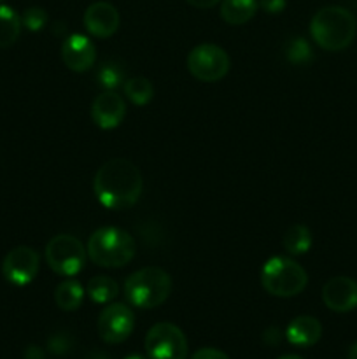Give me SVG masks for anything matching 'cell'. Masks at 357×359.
I'll list each match as a JSON object with an SVG mask.
<instances>
[{
	"mask_svg": "<svg viewBox=\"0 0 357 359\" xmlns=\"http://www.w3.org/2000/svg\"><path fill=\"white\" fill-rule=\"evenodd\" d=\"M86 359H111L105 356V353H100V351H97V353H90V356Z\"/></svg>",
	"mask_w": 357,
	"mask_h": 359,
	"instance_id": "obj_31",
	"label": "cell"
},
{
	"mask_svg": "<svg viewBox=\"0 0 357 359\" xmlns=\"http://www.w3.org/2000/svg\"><path fill=\"white\" fill-rule=\"evenodd\" d=\"M230 56L216 44H200L188 55V70L202 83H217L230 72Z\"/></svg>",
	"mask_w": 357,
	"mask_h": 359,
	"instance_id": "obj_7",
	"label": "cell"
},
{
	"mask_svg": "<svg viewBox=\"0 0 357 359\" xmlns=\"http://www.w3.org/2000/svg\"><path fill=\"white\" fill-rule=\"evenodd\" d=\"M98 335L107 344H121L135 328V316L128 305L111 304L98 318Z\"/></svg>",
	"mask_w": 357,
	"mask_h": 359,
	"instance_id": "obj_9",
	"label": "cell"
},
{
	"mask_svg": "<svg viewBox=\"0 0 357 359\" xmlns=\"http://www.w3.org/2000/svg\"><path fill=\"white\" fill-rule=\"evenodd\" d=\"M72 346H74V340L69 333H56V335H52L48 342L49 351H51L52 354H56V356H63V354H66L70 349H72Z\"/></svg>",
	"mask_w": 357,
	"mask_h": 359,
	"instance_id": "obj_25",
	"label": "cell"
},
{
	"mask_svg": "<svg viewBox=\"0 0 357 359\" xmlns=\"http://www.w3.org/2000/svg\"><path fill=\"white\" fill-rule=\"evenodd\" d=\"M86 293L94 304H111L119 294V284L112 277L97 276L88 283Z\"/></svg>",
	"mask_w": 357,
	"mask_h": 359,
	"instance_id": "obj_20",
	"label": "cell"
},
{
	"mask_svg": "<svg viewBox=\"0 0 357 359\" xmlns=\"http://www.w3.org/2000/svg\"><path fill=\"white\" fill-rule=\"evenodd\" d=\"M261 284L270 294L279 298H290L307 287V270L294 259L286 256L270 258L261 269Z\"/></svg>",
	"mask_w": 357,
	"mask_h": 359,
	"instance_id": "obj_5",
	"label": "cell"
},
{
	"mask_svg": "<svg viewBox=\"0 0 357 359\" xmlns=\"http://www.w3.org/2000/svg\"><path fill=\"white\" fill-rule=\"evenodd\" d=\"M280 340H282V333L279 328H268L262 333V342L268 346H279Z\"/></svg>",
	"mask_w": 357,
	"mask_h": 359,
	"instance_id": "obj_28",
	"label": "cell"
},
{
	"mask_svg": "<svg viewBox=\"0 0 357 359\" xmlns=\"http://www.w3.org/2000/svg\"><path fill=\"white\" fill-rule=\"evenodd\" d=\"M286 58L287 62L294 63V65H303V63H308L312 60L310 44L301 37L293 39V41L287 42Z\"/></svg>",
	"mask_w": 357,
	"mask_h": 359,
	"instance_id": "obj_23",
	"label": "cell"
},
{
	"mask_svg": "<svg viewBox=\"0 0 357 359\" xmlns=\"http://www.w3.org/2000/svg\"><path fill=\"white\" fill-rule=\"evenodd\" d=\"M88 258L98 266L121 269L135 258L136 245L132 235L121 228H98L88 241Z\"/></svg>",
	"mask_w": 357,
	"mask_h": 359,
	"instance_id": "obj_3",
	"label": "cell"
},
{
	"mask_svg": "<svg viewBox=\"0 0 357 359\" xmlns=\"http://www.w3.org/2000/svg\"><path fill=\"white\" fill-rule=\"evenodd\" d=\"M284 249L289 252L290 256H301L304 252L310 251L312 248V233L304 224H293L287 228L282 238Z\"/></svg>",
	"mask_w": 357,
	"mask_h": 359,
	"instance_id": "obj_19",
	"label": "cell"
},
{
	"mask_svg": "<svg viewBox=\"0 0 357 359\" xmlns=\"http://www.w3.org/2000/svg\"><path fill=\"white\" fill-rule=\"evenodd\" d=\"M62 60L74 72H86L97 60V48L86 35L72 34L63 41Z\"/></svg>",
	"mask_w": 357,
	"mask_h": 359,
	"instance_id": "obj_13",
	"label": "cell"
},
{
	"mask_svg": "<svg viewBox=\"0 0 357 359\" xmlns=\"http://www.w3.org/2000/svg\"><path fill=\"white\" fill-rule=\"evenodd\" d=\"M21 18L9 6H0V49L10 48L21 34Z\"/></svg>",
	"mask_w": 357,
	"mask_h": 359,
	"instance_id": "obj_18",
	"label": "cell"
},
{
	"mask_svg": "<svg viewBox=\"0 0 357 359\" xmlns=\"http://www.w3.org/2000/svg\"><path fill=\"white\" fill-rule=\"evenodd\" d=\"M118 9L108 2H94L84 13V27L93 37L108 39L118 32L119 28Z\"/></svg>",
	"mask_w": 357,
	"mask_h": 359,
	"instance_id": "obj_14",
	"label": "cell"
},
{
	"mask_svg": "<svg viewBox=\"0 0 357 359\" xmlns=\"http://www.w3.org/2000/svg\"><path fill=\"white\" fill-rule=\"evenodd\" d=\"M146 353L149 359H186L188 340L178 326L158 323L146 335Z\"/></svg>",
	"mask_w": 357,
	"mask_h": 359,
	"instance_id": "obj_8",
	"label": "cell"
},
{
	"mask_svg": "<svg viewBox=\"0 0 357 359\" xmlns=\"http://www.w3.org/2000/svg\"><path fill=\"white\" fill-rule=\"evenodd\" d=\"M41 258L37 251L28 245H18L10 249L2 262V273L7 283L14 286H27L37 277Z\"/></svg>",
	"mask_w": 357,
	"mask_h": 359,
	"instance_id": "obj_10",
	"label": "cell"
},
{
	"mask_svg": "<svg viewBox=\"0 0 357 359\" xmlns=\"http://www.w3.org/2000/svg\"><path fill=\"white\" fill-rule=\"evenodd\" d=\"M126 116V104L115 91H104L91 105V119L102 130L118 128Z\"/></svg>",
	"mask_w": 357,
	"mask_h": 359,
	"instance_id": "obj_12",
	"label": "cell"
},
{
	"mask_svg": "<svg viewBox=\"0 0 357 359\" xmlns=\"http://www.w3.org/2000/svg\"><path fill=\"white\" fill-rule=\"evenodd\" d=\"M258 7V0H223L220 18L227 25H244L255 16Z\"/></svg>",
	"mask_w": 357,
	"mask_h": 359,
	"instance_id": "obj_16",
	"label": "cell"
},
{
	"mask_svg": "<svg viewBox=\"0 0 357 359\" xmlns=\"http://www.w3.org/2000/svg\"><path fill=\"white\" fill-rule=\"evenodd\" d=\"M357 23L349 9L340 6L322 7L310 21L312 39L326 51H342L356 39Z\"/></svg>",
	"mask_w": 357,
	"mask_h": 359,
	"instance_id": "obj_2",
	"label": "cell"
},
{
	"mask_svg": "<svg viewBox=\"0 0 357 359\" xmlns=\"http://www.w3.org/2000/svg\"><path fill=\"white\" fill-rule=\"evenodd\" d=\"M125 95L133 102L135 105H146L153 100L154 97V88L149 79L146 77H132V79L125 81Z\"/></svg>",
	"mask_w": 357,
	"mask_h": 359,
	"instance_id": "obj_21",
	"label": "cell"
},
{
	"mask_svg": "<svg viewBox=\"0 0 357 359\" xmlns=\"http://www.w3.org/2000/svg\"><path fill=\"white\" fill-rule=\"evenodd\" d=\"M98 202L111 210L130 209L140 198L144 179L139 167L125 158H112L98 168L93 181Z\"/></svg>",
	"mask_w": 357,
	"mask_h": 359,
	"instance_id": "obj_1",
	"label": "cell"
},
{
	"mask_svg": "<svg viewBox=\"0 0 357 359\" xmlns=\"http://www.w3.org/2000/svg\"><path fill=\"white\" fill-rule=\"evenodd\" d=\"M259 6L268 14H279L286 9V0H259Z\"/></svg>",
	"mask_w": 357,
	"mask_h": 359,
	"instance_id": "obj_27",
	"label": "cell"
},
{
	"mask_svg": "<svg viewBox=\"0 0 357 359\" xmlns=\"http://www.w3.org/2000/svg\"><path fill=\"white\" fill-rule=\"evenodd\" d=\"M125 359H149V358H144L142 354H130V356H126Z\"/></svg>",
	"mask_w": 357,
	"mask_h": 359,
	"instance_id": "obj_34",
	"label": "cell"
},
{
	"mask_svg": "<svg viewBox=\"0 0 357 359\" xmlns=\"http://www.w3.org/2000/svg\"><path fill=\"white\" fill-rule=\"evenodd\" d=\"M286 337L294 347H312L321 340L322 325L312 316H298L287 326Z\"/></svg>",
	"mask_w": 357,
	"mask_h": 359,
	"instance_id": "obj_15",
	"label": "cell"
},
{
	"mask_svg": "<svg viewBox=\"0 0 357 359\" xmlns=\"http://www.w3.org/2000/svg\"><path fill=\"white\" fill-rule=\"evenodd\" d=\"M279 359H303L301 356H298V354H286V356L279 358Z\"/></svg>",
	"mask_w": 357,
	"mask_h": 359,
	"instance_id": "obj_33",
	"label": "cell"
},
{
	"mask_svg": "<svg viewBox=\"0 0 357 359\" xmlns=\"http://www.w3.org/2000/svg\"><path fill=\"white\" fill-rule=\"evenodd\" d=\"M349 359H357V342L349 349Z\"/></svg>",
	"mask_w": 357,
	"mask_h": 359,
	"instance_id": "obj_32",
	"label": "cell"
},
{
	"mask_svg": "<svg viewBox=\"0 0 357 359\" xmlns=\"http://www.w3.org/2000/svg\"><path fill=\"white\" fill-rule=\"evenodd\" d=\"M46 354L41 347L37 346H28L23 353V359H44Z\"/></svg>",
	"mask_w": 357,
	"mask_h": 359,
	"instance_id": "obj_29",
	"label": "cell"
},
{
	"mask_svg": "<svg viewBox=\"0 0 357 359\" xmlns=\"http://www.w3.org/2000/svg\"><path fill=\"white\" fill-rule=\"evenodd\" d=\"M322 302L332 312H350L357 307V283L350 277L338 276L322 287Z\"/></svg>",
	"mask_w": 357,
	"mask_h": 359,
	"instance_id": "obj_11",
	"label": "cell"
},
{
	"mask_svg": "<svg viewBox=\"0 0 357 359\" xmlns=\"http://www.w3.org/2000/svg\"><path fill=\"white\" fill-rule=\"evenodd\" d=\"M86 249L74 235H56L46 245V262L49 269L63 277H74L84 269Z\"/></svg>",
	"mask_w": 357,
	"mask_h": 359,
	"instance_id": "obj_6",
	"label": "cell"
},
{
	"mask_svg": "<svg viewBox=\"0 0 357 359\" xmlns=\"http://www.w3.org/2000/svg\"><path fill=\"white\" fill-rule=\"evenodd\" d=\"M48 23V13L42 7H28L21 16V25L30 32H38Z\"/></svg>",
	"mask_w": 357,
	"mask_h": 359,
	"instance_id": "obj_24",
	"label": "cell"
},
{
	"mask_svg": "<svg viewBox=\"0 0 357 359\" xmlns=\"http://www.w3.org/2000/svg\"><path fill=\"white\" fill-rule=\"evenodd\" d=\"M172 279L168 272L158 266L136 270L126 279L125 297L136 309H156L168 300Z\"/></svg>",
	"mask_w": 357,
	"mask_h": 359,
	"instance_id": "obj_4",
	"label": "cell"
},
{
	"mask_svg": "<svg viewBox=\"0 0 357 359\" xmlns=\"http://www.w3.org/2000/svg\"><path fill=\"white\" fill-rule=\"evenodd\" d=\"M98 84L105 90H115L118 86H121L122 81H125V70L121 69V65L115 62H105L104 65L98 69L97 72Z\"/></svg>",
	"mask_w": 357,
	"mask_h": 359,
	"instance_id": "obj_22",
	"label": "cell"
},
{
	"mask_svg": "<svg viewBox=\"0 0 357 359\" xmlns=\"http://www.w3.org/2000/svg\"><path fill=\"white\" fill-rule=\"evenodd\" d=\"M84 300V287L79 280L66 279L56 287L55 291V302L58 309L65 312L77 311Z\"/></svg>",
	"mask_w": 357,
	"mask_h": 359,
	"instance_id": "obj_17",
	"label": "cell"
},
{
	"mask_svg": "<svg viewBox=\"0 0 357 359\" xmlns=\"http://www.w3.org/2000/svg\"><path fill=\"white\" fill-rule=\"evenodd\" d=\"M188 4H191L192 7H198V9H210V7L217 6L220 0H186Z\"/></svg>",
	"mask_w": 357,
	"mask_h": 359,
	"instance_id": "obj_30",
	"label": "cell"
},
{
	"mask_svg": "<svg viewBox=\"0 0 357 359\" xmlns=\"http://www.w3.org/2000/svg\"><path fill=\"white\" fill-rule=\"evenodd\" d=\"M191 359H230L227 354H224L223 351L212 349V347H205V349H200L192 354Z\"/></svg>",
	"mask_w": 357,
	"mask_h": 359,
	"instance_id": "obj_26",
	"label": "cell"
}]
</instances>
